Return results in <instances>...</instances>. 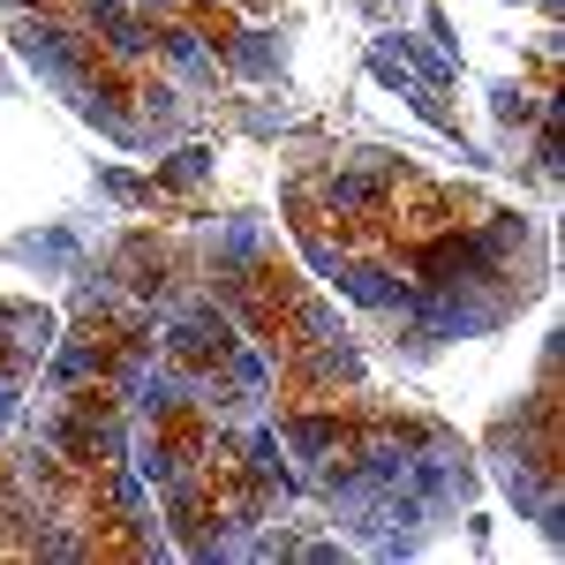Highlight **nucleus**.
I'll return each mask as SVG.
<instances>
[{"label": "nucleus", "instance_id": "obj_1", "mask_svg": "<svg viewBox=\"0 0 565 565\" xmlns=\"http://www.w3.org/2000/svg\"><path fill=\"white\" fill-rule=\"evenodd\" d=\"M204 271L226 317L257 340L271 430L317 513L392 551L468 505L476 482L460 437L370 377L340 309L287 264L264 218H234L204 249Z\"/></svg>", "mask_w": 565, "mask_h": 565}, {"label": "nucleus", "instance_id": "obj_2", "mask_svg": "<svg viewBox=\"0 0 565 565\" xmlns=\"http://www.w3.org/2000/svg\"><path fill=\"white\" fill-rule=\"evenodd\" d=\"M287 234L392 348L430 354L498 332L543 287V226L392 151H324L279 181Z\"/></svg>", "mask_w": 565, "mask_h": 565}, {"label": "nucleus", "instance_id": "obj_3", "mask_svg": "<svg viewBox=\"0 0 565 565\" xmlns=\"http://www.w3.org/2000/svg\"><path fill=\"white\" fill-rule=\"evenodd\" d=\"M129 460L167 521V551H295L287 527H302L309 498L264 407V354L196 271L159 302L129 370Z\"/></svg>", "mask_w": 565, "mask_h": 565}, {"label": "nucleus", "instance_id": "obj_4", "mask_svg": "<svg viewBox=\"0 0 565 565\" xmlns=\"http://www.w3.org/2000/svg\"><path fill=\"white\" fill-rule=\"evenodd\" d=\"M0 39L129 151H159L279 76L271 0H0Z\"/></svg>", "mask_w": 565, "mask_h": 565}, {"label": "nucleus", "instance_id": "obj_5", "mask_svg": "<svg viewBox=\"0 0 565 565\" xmlns=\"http://www.w3.org/2000/svg\"><path fill=\"white\" fill-rule=\"evenodd\" d=\"M53 332L61 317L45 302H23V295H0V430L23 415V399L39 385L45 354H53Z\"/></svg>", "mask_w": 565, "mask_h": 565}, {"label": "nucleus", "instance_id": "obj_6", "mask_svg": "<svg viewBox=\"0 0 565 565\" xmlns=\"http://www.w3.org/2000/svg\"><path fill=\"white\" fill-rule=\"evenodd\" d=\"M0 558H45L39 543V513H31V490L15 468V437L0 430Z\"/></svg>", "mask_w": 565, "mask_h": 565}]
</instances>
